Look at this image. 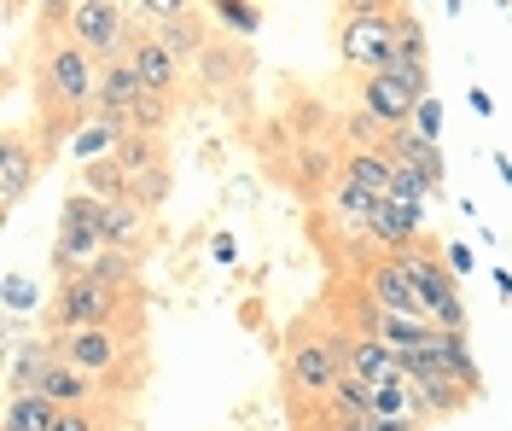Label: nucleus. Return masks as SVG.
<instances>
[{"mask_svg": "<svg viewBox=\"0 0 512 431\" xmlns=\"http://www.w3.org/2000/svg\"><path fill=\"white\" fill-rule=\"evenodd\" d=\"M361 292L379 303L384 315L431 321V315H425V298H419V286H414V274H408V263H402V257H379V263L361 268Z\"/></svg>", "mask_w": 512, "mask_h": 431, "instance_id": "7", "label": "nucleus"}, {"mask_svg": "<svg viewBox=\"0 0 512 431\" xmlns=\"http://www.w3.org/2000/svg\"><path fill=\"white\" fill-rule=\"evenodd\" d=\"M431 356H437V367H448L472 397L483 391V373H478V356H472V338L466 332H431V344H425Z\"/></svg>", "mask_w": 512, "mask_h": 431, "instance_id": "21", "label": "nucleus"}, {"mask_svg": "<svg viewBox=\"0 0 512 431\" xmlns=\"http://www.w3.org/2000/svg\"><path fill=\"white\" fill-rule=\"evenodd\" d=\"M0 303H6V321H47V298H41V280H30L24 268H6V280H0Z\"/></svg>", "mask_w": 512, "mask_h": 431, "instance_id": "25", "label": "nucleus"}, {"mask_svg": "<svg viewBox=\"0 0 512 431\" xmlns=\"http://www.w3.org/2000/svg\"><path fill=\"white\" fill-rule=\"evenodd\" d=\"M384 152H390V164L396 169H419V175H431L437 187H443V152H437V140H425L419 129H396V134H384Z\"/></svg>", "mask_w": 512, "mask_h": 431, "instance_id": "18", "label": "nucleus"}, {"mask_svg": "<svg viewBox=\"0 0 512 431\" xmlns=\"http://www.w3.org/2000/svg\"><path fill=\"white\" fill-rule=\"evenodd\" d=\"M204 18H210V12H198V6H187V12H175V18H169V24H152V41H158V47H169V53H175V59H181V65H198V59H204V47H210V41H216V35H210V24H204Z\"/></svg>", "mask_w": 512, "mask_h": 431, "instance_id": "16", "label": "nucleus"}, {"mask_svg": "<svg viewBox=\"0 0 512 431\" xmlns=\"http://www.w3.org/2000/svg\"><path fill=\"white\" fill-rule=\"evenodd\" d=\"M338 175L355 181V187H367V193H379V199H390V187H396V164H390L384 146H350Z\"/></svg>", "mask_w": 512, "mask_h": 431, "instance_id": "19", "label": "nucleus"}, {"mask_svg": "<svg viewBox=\"0 0 512 431\" xmlns=\"http://www.w3.org/2000/svg\"><path fill=\"white\" fill-rule=\"evenodd\" d=\"M332 426H355V420H373V385H361V379H350L344 373V385L332 391V402L320 408Z\"/></svg>", "mask_w": 512, "mask_h": 431, "instance_id": "27", "label": "nucleus"}, {"mask_svg": "<svg viewBox=\"0 0 512 431\" xmlns=\"http://www.w3.org/2000/svg\"><path fill=\"white\" fill-rule=\"evenodd\" d=\"M41 169H47L41 140H30L24 129H6V140H0V210H18V204L30 199Z\"/></svg>", "mask_w": 512, "mask_h": 431, "instance_id": "8", "label": "nucleus"}, {"mask_svg": "<svg viewBox=\"0 0 512 431\" xmlns=\"http://www.w3.org/2000/svg\"><path fill=\"white\" fill-rule=\"evenodd\" d=\"M379 193H367V187H355V181H332V193H326V216L338 222V228H350L355 239H373V216H379Z\"/></svg>", "mask_w": 512, "mask_h": 431, "instance_id": "17", "label": "nucleus"}, {"mask_svg": "<svg viewBox=\"0 0 512 431\" xmlns=\"http://www.w3.org/2000/svg\"><path fill=\"white\" fill-rule=\"evenodd\" d=\"M146 100V88H140V76H134V59H117V65H105V76H99V105L94 111H111V117H123Z\"/></svg>", "mask_w": 512, "mask_h": 431, "instance_id": "22", "label": "nucleus"}, {"mask_svg": "<svg viewBox=\"0 0 512 431\" xmlns=\"http://www.w3.org/2000/svg\"><path fill=\"white\" fill-rule=\"evenodd\" d=\"M140 350V327H82L59 332V356L76 373H88L94 385H123L128 356Z\"/></svg>", "mask_w": 512, "mask_h": 431, "instance_id": "6", "label": "nucleus"}, {"mask_svg": "<svg viewBox=\"0 0 512 431\" xmlns=\"http://www.w3.org/2000/svg\"><path fill=\"white\" fill-rule=\"evenodd\" d=\"M466 105H472V111H478V117H495V100H489V94H483V88H472V94H466Z\"/></svg>", "mask_w": 512, "mask_h": 431, "instance_id": "39", "label": "nucleus"}, {"mask_svg": "<svg viewBox=\"0 0 512 431\" xmlns=\"http://www.w3.org/2000/svg\"><path fill=\"white\" fill-rule=\"evenodd\" d=\"M361 111L379 123L384 134L396 129H414V111H419V94L408 88V82H396L390 70H379V76H361Z\"/></svg>", "mask_w": 512, "mask_h": 431, "instance_id": "10", "label": "nucleus"}, {"mask_svg": "<svg viewBox=\"0 0 512 431\" xmlns=\"http://www.w3.org/2000/svg\"><path fill=\"white\" fill-rule=\"evenodd\" d=\"M117 164H123V175L134 181V175H146V169H163L169 158H163V140H146V134H128L123 152H117Z\"/></svg>", "mask_w": 512, "mask_h": 431, "instance_id": "31", "label": "nucleus"}, {"mask_svg": "<svg viewBox=\"0 0 512 431\" xmlns=\"http://www.w3.org/2000/svg\"><path fill=\"white\" fill-rule=\"evenodd\" d=\"M169 187H175V169H146V175H134L128 181V199L140 204V210H163V199H169Z\"/></svg>", "mask_w": 512, "mask_h": 431, "instance_id": "32", "label": "nucleus"}, {"mask_svg": "<svg viewBox=\"0 0 512 431\" xmlns=\"http://www.w3.org/2000/svg\"><path fill=\"white\" fill-rule=\"evenodd\" d=\"M396 18H402L396 0H355V6H344V24H338V59H344L350 70H361V76L390 70Z\"/></svg>", "mask_w": 512, "mask_h": 431, "instance_id": "4", "label": "nucleus"}, {"mask_svg": "<svg viewBox=\"0 0 512 431\" xmlns=\"http://www.w3.org/2000/svg\"><path fill=\"white\" fill-rule=\"evenodd\" d=\"M41 397L59 402V408H99V397H105V385H94L88 373H76L70 362H59L47 379H41Z\"/></svg>", "mask_w": 512, "mask_h": 431, "instance_id": "23", "label": "nucleus"}, {"mask_svg": "<svg viewBox=\"0 0 512 431\" xmlns=\"http://www.w3.org/2000/svg\"><path fill=\"white\" fill-rule=\"evenodd\" d=\"M128 134L163 140V134H169V100H152V94H146V100H140L134 111H128Z\"/></svg>", "mask_w": 512, "mask_h": 431, "instance_id": "33", "label": "nucleus"}, {"mask_svg": "<svg viewBox=\"0 0 512 431\" xmlns=\"http://www.w3.org/2000/svg\"><path fill=\"white\" fill-rule=\"evenodd\" d=\"M59 338L53 332H35V338H12L6 350V391H41V379L59 367Z\"/></svg>", "mask_w": 512, "mask_h": 431, "instance_id": "12", "label": "nucleus"}, {"mask_svg": "<svg viewBox=\"0 0 512 431\" xmlns=\"http://www.w3.org/2000/svg\"><path fill=\"white\" fill-rule=\"evenodd\" d=\"M99 76H105V65L94 53H82L70 35H47L41 65H35V94L53 117H88L99 105Z\"/></svg>", "mask_w": 512, "mask_h": 431, "instance_id": "1", "label": "nucleus"}, {"mask_svg": "<svg viewBox=\"0 0 512 431\" xmlns=\"http://www.w3.org/2000/svg\"><path fill=\"white\" fill-rule=\"evenodd\" d=\"M443 100H437V94H431V100H419V111H414V129L425 134V140H437V134H443Z\"/></svg>", "mask_w": 512, "mask_h": 431, "instance_id": "35", "label": "nucleus"}, {"mask_svg": "<svg viewBox=\"0 0 512 431\" xmlns=\"http://www.w3.org/2000/svg\"><path fill=\"white\" fill-rule=\"evenodd\" d=\"M53 426H59V402H47L41 391H6L0 431H53Z\"/></svg>", "mask_w": 512, "mask_h": 431, "instance_id": "24", "label": "nucleus"}, {"mask_svg": "<svg viewBox=\"0 0 512 431\" xmlns=\"http://www.w3.org/2000/svg\"><path fill=\"white\" fill-rule=\"evenodd\" d=\"M390 76L408 82L419 100H431V70H425V24H419L414 6H402L396 18V47H390Z\"/></svg>", "mask_w": 512, "mask_h": 431, "instance_id": "11", "label": "nucleus"}, {"mask_svg": "<svg viewBox=\"0 0 512 431\" xmlns=\"http://www.w3.org/2000/svg\"><path fill=\"white\" fill-rule=\"evenodd\" d=\"M344 367H350V379H361V385H396L402 379V356L384 338H355V332H344Z\"/></svg>", "mask_w": 512, "mask_h": 431, "instance_id": "15", "label": "nucleus"}, {"mask_svg": "<svg viewBox=\"0 0 512 431\" xmlns=\"http://www.w3.org/2000/svg\"><path fill=\"white\" fill-rule=\"evenodd\" d=\"M204 12H210V24H222L227 35L262 30V6H256V0H216V6H204Z\"/></svg>", "mask_w": 512, "mask_h": 431, "instance_id": "30", "label": "nucleus"}, {"mask_svg": "<svg viewBox=\"0 0 512 431\" xmlns=\"http://www.w3.org/2000/svg\"><path fill=\"white\" fill-rule=\"evenodd\" d=\"M350 332V327H344ZM344 332H303V338H291L286 350V391L297 408H309V414H320L326 402H332V391L344 385Z\"/></svg>", "mask_w": 512, "mask_h": 431, "instance_id": "3", "label": "nucleus"}, {"mask_svg": "<svg viewBox=\"0 0 512 431\" xmlns=\"http://www.w3.org/2000/svg\"><path fill=\"white\" fill-rule=\"evenodd\" d=\"M140 298H128V292H111V286H99L94 274H76V280H53V292H47V321L41 332H82V327H140Z\"/></svg>", "mask_w": 512, "mask_h": 431, "instance_id": "2", "label": "nucleus"}, {"mask_svg": "<svg viewBox=\"0 0 512 431\" xmlns=\"http://www.w3.org/2000/svg\"><path fill=\"white\" fill-rule=\"evenodd\" d=\"M495 175H501V187L512 193V158H507V152H495Z\"/></svg>", "mask_w": 512, "mask_h": 431, "instance_id": "41", "label": "nucleus"}, {"mask_svg": "<svg viewBox=\"0 0 512 431\" xmlns=\"http://www.w3.org/2000/svg\"><path fill=\"white\" fill-rule=\"evenodd\" d=\"M210 263L216 268H239V239H233V228L210 233Z\"/></svg>", "mask_w": 512, "mask_h": 431, "instance_id": "36", "label": "nucleus"}, {"mask_svg": "<svg viewBox=\"0 0 512 431\" xmlns=\"http://www.w3.org/2000/svg\"><path fill=\"white\" fill-rule=\"evenodd\" d=\"M76 193H88V199H99V204H123V199H128V175H123V164L111 158V164L76 169Z\"/></svg>", "mask_w": 512, "mask_h": 431, "instance_id": "28", "label": "nucleus"}, {"mask_svg": "<svg viewBox=\"0 0 512 431\" xmlns=\"http://www.w3.org/2000/svg\"><path fill=\"white\" fill-rule=\"evenodd\" d=\"M443 263H448V274H454V280H466V274L478 268V251H472V245H460V239H448V245H443Z\"/></svg>", "mask_w": 512, "mask_h": 431, "instance_id": "37", "label": "nucleus"}, {"mask_svg": "<svg viewBox=\"0 0 512 431\" xmlns=\"http://www.w3.org/2000/svg\"><path fill=\"white\" fill-rule=\"evenodd\" d=\"M338 431H419L408 420H355V426H338Z\"/></svg>", "mask_w": 512, "mask_h": 431, "instance_id": "38", "label": "nucleus"}, {"mask_svg": "<svg viewBox=\"0 0 512 431\" xmlns=\"http://www.w3.org/2000/svg\"><path fill=\"white\" fill-rule=\"evenodd\" d=\"M128 59H134V76H140V88H146L152 100H175V88H181V76H187V65H181V59H175L169 47H158L152 35H140Z\"/></svg>", "mask_w": 512, "mask_h": 431, "instance_id": "14", "label": "nucleus"}, {"mask_svg": "<svg viewBox=\"0 0 512 431\" xmlns=\"http://www.w3.org/2000/svg\"><path fill=\"white\" fill-rule=\"evenodd\" d=\"M373 245L384 257H402L425 245V204H402V199H384L379 216H373Z\"/></svg>", "mask_w": 512, "mask_h": 431, "instance_id": "13", "label": "nucleus"}, {"mask_svg": "<svg viewBox=\"0 0 512 431\" xmlns=\"http://www.w3.org/2000/svg\"><path fill=\"white\" fill-rule=\"evenodd\" d=\"M105 210L111 204L88 199V193H70L59 204V239H53V280H76L111 251L105 245Z\"/></svg>", "mask_w": 512, "mask_h": 431, "instance_id": "5", "label": "nucleus"}, {"mask_svg": "<svg viewBox=\"0 0 512 431\" xmlns=\"http://www.w3.org/2000/svg\"><path fill=\"white\" fill-rule=\"evenodd\" d=\"M123 140H128L123 117H111V111H88V117H76V129H70V140H64V158H70L76 169L111 164V158L123 152Z\"/></svg>", "mask_w": 512, "mask_h": 431, "instance_id": "9", "label": "nucleus"}, {"mask_svg": "<svg viewBox=\"0 0 512 431\" xmlns=\"http://www.w3.org/2000/svg\"><path fill=\"white\" fill-rule=\"evenodd\" d=\"M146 239H152V210H140L134 199L105 210V245H111V251H134V257H140Z\"/></svg>", "mask_w": 512, "mask_h": 431, "instance_id": "20", "label": "nucleus"}, {"mask_svg": "<svg viewBox=\"0 0 512 431\" xmlns=\"http://www.w3.org/2000/svg\"><path fill=\"white\" fill-rule=\"evenodd\" d=\"M88 274H94L99 286H111V292L140 298V257H134V251H105V257L88 268Z\"/></svg>", "mask_w": 512, "mask_h": 431, "instance_id": "29", "label": "nucleus"}, {"mask_svg": "<svg viewBox=\"0 0 512 431\" xmlns=\"http://www.w3.org/2000/svg\"><path fill=\"white\" fill-rule=\"evenodd\" d=\"M53 431H111L99 408H59V426Z\"/></svg>", "mask_w": 512, "mask_h": 431, "instance_id": "34", "label": "nucleus"}, {"mask_svg": "<svg viewBox=\"0 0 512 431\" xmlns=\"http://www.w3.org/2000/svg\"><path fill=\"white\" fill-rule=\"evenodd\" d=\"M495 292H501V303H512V268H495Z\"/></svg>", "mask_w": 512, "mask_h": 431, "instance_id": "40", "label": "nucleus"}, {"mask_svg": "<svg viewBox=\"0 0 512 431\" xmlns=\"http://www.w3.org/2000/svg\"><path fill=\"white\" fill-rule=\"evenodd\" d=\"M192 70H198V82H204L210 94H222V88H233V82H245V59H239L227 41H210L204 59H198Z\"/></svg>", "mask_w": 512, "mask_h": 431, "instance_id": "26", "label": "nucleus"}]
</instances>
